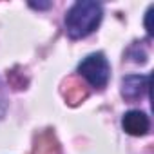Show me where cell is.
<instances>
[{"mask_svg": "<svg viewBox=\"0 0 154 154\" xmlns=\"http://www.w3.org/2000/svg\"><path fill=\"white\" fill-rule=\"evenodd\" d=\"M122 125H123V131L131 136H145L149 132V118L145 112L141 111H129L123 114V120H122Z\"/></svg>", "mask_w": 154, "mask_h": 154, "instance_id": "277c9868", "label": "cell"}, {"mask_svg": "<svg viewBox=\"0 0 154 154\" xmlns=\"http://www.w3.org/2000/svg\"><path fill=\"white\" fill-rule=\"evenodd\" d=\"M33 154H60V147L54 140V136L51 132H45L38 138L36 145H35V152Z\"/></svg>", "mask_w": 154, "mask_h": 154, "instance_id": "5b68a950", "label": "cell"}, {"mask_svg": "<svg viewBox=\"0 0 154 154\" xmlns=\"http://www.w3.org/2000/svg\"><path fill=\"white\" fill-rule=\"evenodd\" d=\"M74 84V82H72ZM65 98L69 100V103H78V102H82L84 98H87V91L84 89V85H80V84H74V87H71V89H67V93H65Z\"/></svg>", "mask_w": 154, "mask_h": 154, "instance_id": "8992f818", "label": "cell"}, {"mask_svg": "<svg viewBox=\"0 0 154 154\" xmlns=\"http://www.w3.org/2000/svg\"><path fill=\"white\" fill-rule=\"evenodd\" d=\"M6 107H8V102H6L4 87H2V84H0V118L4 116V112H6Z\"/></svg>", "mask_w": 154, "mask_h": 154, "instance_id": "52a82bcc", "label": "cell"}, {"mask_svg": "<svg viewBox=\"0 0 154 154\" xmlns=\"http://www.w3.org/2000/svg\"><path fill=\"white\" fill-rule=\"evenodd\" d=\"M29 6H31V8H35V9H47V8H51V2H44V4H40V2H38V4L31 2Z\"/></svg>", "mask_w": 154, "mask_h": 154, "instance_id": "9c48e42d", "label": "cell"}, {"mask_svg": "<svg viewBox=\"0 0 154 154\" xmlns=\"http://www.w3.org/2000/svg\"><path fill=\"white\" fill-rule=\"evenodd\" d=\"M78 72L94 89H103L109 82V76H111V65L102 53H94L80 62Z\"/></svg>", "mask_w": 154, "mask_h": 154, "instance_id": "7a4b0ae2", "label": "cell"}, {"mask_svg": "<svg viewBox=\"0 0 154 154\" xmlns=\"http://www.w3.org/2000/svg\"><path fill=\"white\" fill-rule=\"evenodd\" d=\"M149 74H129L122 80V96L129 102L140 100L149 91Z\"/></svg>", "mask_w": 154, "mask_h": 154, "instance_id": "3957f363", "label": "cell"}, {"mask_svg": "<svg viewBox=\"0 0 154 154\" xmlns=\"http://www.w3.org/2000/svg\"><path fill=\"white\" fill-rule=\"evenodd\" d=\"M150 15H152V8H149V11H147V17H145V27H147L149 35H152V29H150Z\"/></svg>", "mask_w": 154, "mask_h": 154, "instance_id": "ba28073f", "label": "cell"}, {"mask_svg": "<svg viewBox=\"0 0 154 154\" xmlns=\"http://www.w3.org/2000/svg\"><path fill=\"white\" fill-rule=\"evenodd\" d=\"M102 6L93 0H80L76 2L65 17V29L72 40L85 38L91 35L102 22Z\"/></svg>", "mask_w": 154, "mask_h": 154, "instance_id": "6da1fadb", "label": "cell"}]
</instances>
